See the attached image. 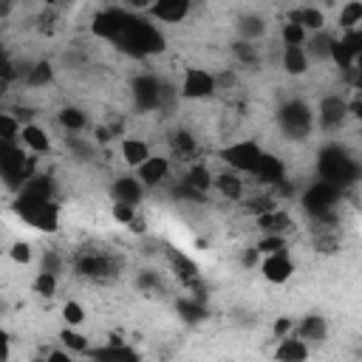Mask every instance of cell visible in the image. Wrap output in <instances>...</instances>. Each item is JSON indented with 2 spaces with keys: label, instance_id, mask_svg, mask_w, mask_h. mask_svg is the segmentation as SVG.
<instances>
[{
  "label": "cell",
  "instance_id": "6da1fadb",
  "mask_svg": "<svg viewBox=\"0 0 362 362\" xmlns=\"http://www.w3.org/2000/svg\"><path fill=\"white\" fill-rule=\"evenodd\" d=\"M119 45L133 51V54H156V51L164 48V37H161V31L153 23L127 14L122 37H119Z\"/></svg>",
  "mask_w": 362,
  "mask_h": 362
},
{
  "label": "cell",
  "instance_id": "7a4b0ae2",
  "mask_svg": "<svg viewBox=\"0 0 362 362\" xmlns=\"http://www.w3.org/2000/svg\"><path fill=\"white\" fill-rule=\"evenodd\" d=\"M14 209H17V215H20L28 226H34V229H40V232H57V229H59V206H57L54 201L31 198V195L20 192Z\"/></svg>",
  "mask_w": 362,
  "mask_h": 362
},
{
  "label": "cell",
  "instance_id": "3957f363",
  "mask_svg": "<svg viewBox=\"0 0 362 362\" xmlns=\"http://www.w3.org/2000/svg\"><path fill=\"white\" fill-rule=\"evenodd\" d=\"M314 122H317V116H314V110L303 99H288L277 110V124L283 127V133L288 139H305L311 133Z\"/></svg>",
  "mask_w": 362,
  "mask_h": 362
},
{
  "label": "cell",
  "instance_id": "277c9868",
  "mask_svg": "<svg viewBox=\"0 0 362 362\" xmlns=\"http://www.w3.org/2000/svg\"><path fill=\"white\" fill-rule=\"evenodd\" d=\"M218 156H221V161H223L229 170L255 175L257 167H260V158H263V147H260L255 139H238V141L226 144Z\"/></svg>",
  "mask_w": 362,
  "mask_h": 362
},
{
  "label": "cell",
  "instance_id": "5b68a950",
  "mask_svg": "<svg viewBox=\"0 0 362 362\" xmlns=\"http://www.w3.org/2000/svg\"><path fill=\"white\" fill-rule=\"evenodd\" d=\"M215 90H218L215 76H212L206 68H195V65L184 71L181 85H178V96H181V99H189V102L209 99V96H215Z\"/></svg>",
  "mask_w": 362,
  "mask_h": 362
},
{
  "label": "cell",
  "instance_id": "8992f818",
  "mask_svg": "<svg viewBox=\"0 0 362 362\" xmlns=\"http://www.w3.org/2000/svg\"><path fill=\"white\" fill-rule=\"evenodd\" d=\"M337 189L339 187H334V184H328V181H317V184H311L305 192H303V209L311 215V218H320V215H328V212H334V201H337Z\"/></svg>",
  "mask_w": 362,
  "mask_h": 362
},
{
  "label": "cell",
  "instance_id": "52a82bcc",
  "mask_svg": "<svg viewBox=\"0 0 362 362\" xmlns=\"http://www.w3.org/2000/svg\"><path fill=\"white\" fill-rule=\"evenodd\" d=\"M314 116H317V124H320L322 130H337V127H342L345 119L351 116V105H348L339 93H328V96L320 99Z\"/></svg>",
  "mask_w": 362,
  "mask_h": 362
},
{
  "label": "cell",
  "instance_id": "ba28073f",
  "mask_svg": "<svg viewBox=\"0 0 362 362\" xmlns=\"http://www.w3.org/2000/svg\"><path fill=\"white\" fill-rule=\"evenodd\" d=\"M294 272H297V266H294L288 252L286 255H266V257H260V277L266 283H272V286L288 283L294 277Z\"/></svg>",
  "mask_w": 362,
  "mask_h": 362
},
{
  "label": "cell",
  "instance_id": "9c48e42d",
  "mask_svg": "<svg viewBox=\"0 0 362 362\" xmlns=\"http://www.w3.org/2000/svg\"><path fill=\"white\" fill-rule=\"evenodd\" d=\"M144 189H147V187L136 178V173H133V175H119V178H113V184H110V198H113V204L139 206L141 198H144Z\"/></svg>",
  "mask_w": 362,
  "mask_h": 362
},
{
  "label": "cell",
  "instance_id": "30bf717a",
  "mask_svg": "<svg viewBox=\"0 0 362 362\" xmlns=\"http://www.w3.org/2000/svg\"><path fill=\"white\" fill-rule=\"evenodd\" d=\"M189 11H192L189 0H158V3L147 6L150 20H158V23H181V20H187Z\"/></svg>",
  "mask_w": 362,
  "mask_h": 362
},
{
  "label": "cell",
  "instance_id": "8fae6325",
  "mask_svg": "<svg viewBox=\"0 0 362 362\" xmlns=\"http://www.w3.org/2000/svg\"><path fill=\"white\" fill-rule=\"evenodd\" d=\"M119 156H122L124 167H130V170L136 173L153 153H150V144H147L144 139H139V136H124V139L119 141Z\"/></svg>",
  "mask_w": 362,
  "mask_h": 362
},
{
  "label": "cell",
  "instance_id": "7c38bea8",
  "mask_svg": "<svg viewBox=\"0 0 362 362\" xmlns=\"http://www.w3.org/2000/svg\"><path fill=\"white\" fill-rule=\"evenodd\" d=\"M170 158L167 156H150L139 170H136V178L150 189V187H158V184H164L167 181V175H170Z\"/></svg>",
  "mask_w": 362,
  "mask_h": 362
},
{
  "label": "cell",
  "instance_id": "4fadbf2b",
  "mask_svg": "<svg viewBox=\"0 0 362 362\" xmlns=\"http://www.w3.org/2000/svg\"><path fill=\"white\" fill-rule=\"evenodd\" d=\"M272 356H274V362H308L311 345L305 339H300L297 334H291L286 339H277V348Z\"/></svg>",
  "mask_w": 362,
  "mask_h": 362
},
{
  "label": "cell",
  "instance_id": "5bb4252c",
  "mask_svg": "<svg viewBox=\"0 0 362 362\" xmlns=\"http://www.w3.org/2000/svg\"><path fill=\"white\" fill-rule=\"evenodd\" d=\"M20 144H23L31 156H45V153H51V136H48V130L40 127V124H34V122H25V124H23Z\"/></svg>",
  "mask_w": 362,
  "mask_h": 362
},
{
  "label": "cell",
  "instance_id": "9a60e30c",
  "mask_svg": "<svg viewBox=\"0 0 362 362\" xmlns=\"http://www.w3.org/2000/svg\"><path fill=\"white\" fill-rule=\"evenodd\" d=\"M300 339H305L308 345H322L325 339H328V322H325V317H320V314H308V317H303L300 322H297V331H294Z\"/></svg>",
  "mask_w": 362,
  "mask_h": 362
},
{
  "label": "cell",
  "instance_id": "2e32d148",
  "mask_svg": "<svg viewBox=\"0 0 362 362\" xmlns=\"http://www.w3.org/2000/svg\"><path fill=\"white\" fill-rule=\"evenodd\" d=\"M215 189H218L226 201H240L243 192H246V181L240 178V173L223 170V173H215Z\"/></svg>",
  "mask_w": 362,
  "mask_h": 362
},
{
  "label": "cell",
  "instance_id": "e0dca14e",
  "mask_svg": "<svg viewBox=\"0 0 362 362\" xmlns=\"http://www.w3.org/2000/svg\"><path fill=\"white\" fill-rule=\"evenodd\" d=\"M184 184L195 192V195H204V192H209V189H215V173L204 164V161H198V164H192L189 170H187V178H184Z\"/></svg>",
  "mask_w": 362,
  "mask_h": 362
},
{
  "label": "cell",
  "instance_id": "ac0fdd59",
  "mask_svg": "<svg viewBox=\"0 0 362 362\" xmlns=\"http://www.w3.org/2000/svg\"><path fill=\"white\" fill-rule=\"evenodd\" d=\"M255 178H260L263 184H272V187H274V184H283V181H286V164H283V158H277V156H272V153H263Z\"/></svg>",
  "mask_w": 362,
  "mask_h": 362
},
{
  "label": "cell",
  "instance_id": "d6986e66",
  "mask_svg": "<svg viewBox=\"0 0 362 362\" xmlns=\"http://www.w3.org/2000/svg\"><path fill=\"white\" fill-rule=\"evenodd\" d=\"M76 272L85 277H105V274H110V260L99 252H82L76 257Z\"/></svg>",
  "mask_w": 362,
  "mask_h": 362
},
{
  "label": "cell",
  "instance_id": "ffe728a7",
  "mask_svg": "<svg viewBox=\"0 0 362 362\" xmlns=\"http://www.w3.org/2000/svg\"><path fill=\"white\" fill-rule=\"evenodd\" d=\"M288 20L300 23L308 34H320V31L325 28V14H322V8H317V6H300V8H294V11L288 14Z\"/></svg>",
  "mask_w": 362,
  "mask_h": 362
},
{
  "label": "cell",
  "instance_id": "44dd1931",
  "mask_svg": "<svg viewBox=\"0 0 362 362\" xmlns=\"http://www.w3.org/2000/svg\"><path fill=\"white\" fill-rule=\"evenodd\" d=\"M255 223H257V229H260L263 235H286V229L291 226V215L277 206V209H272V212L255 218Z\"/></svg>",
  "mask_w": 362,
  "mask_h": 362
},
{
  "label": "cell",
  "instance_id": "7402d4cb",
  "mask_svg": "<svg viewBox=\"0 0 362 362\" xmlns=\"http://www.w3.org/2000/svg\"><path fill=\"white\" fill-rule=\"evenodd\" d=\"M308 68H311V57H308L305 45L303 48H283V71L286 74L303 76V74H308Z\"/></svg>",
  "mask_w": 362,
  "mask_h": 362
},
{
  "label": "cell",
  "instance_id": "603a6c76",
  "mask_svg": "<svg viewBox=\"0 0 362 362\" xmlns=\"http://www.w3.org/2000/svg\"><path fill=\"white\" fill-rule=\"evenodd\" d=\"M136 102L141 107H158V102H161V85H158V79L139 76L136 79Z\"/></svg>",
  "mask_w": 362,
  "mask_h": 362
},
{
  "label": "cell",
  "instance_id": "cb8c5ba5",
  "mask_svg": "<svg viewBox=\"0 0 362 362\" xmlns=\"http://www.w3.org/2000/svg\"><path fill=\"white\" fill-rule=\"evenodd\" d=\"M308 37L311 34L300 23H294V20H286L280 25V42H283V48H303L308 42Z\"/></svg>",
  "mask_w": 362,
  "mask_h": 362
},
{
  "label": "cell",
  "instance_id": "d4e9b609",
  "mask_svg": "<svg viewBox=\"0 0 362 362\" xmlns=\"http://www.w3.org/2000/svg\"><path fill=\"white\" fill-rule=\"evenodd\" d=\"M337 25L342 31H354V28H362V3L359 0H348L345 6H339V14H337Z\"/></svg>",
  "mask_w": 362,
  "mask_h": 362
},
{
  "label": "cell",
  "instance_id": "484cf974",
  "mask_svg": "<svg viewBox=\"0 0 362 362\" xmlns=\"http://www.w3.org/2000/svg\"><path fill=\"white\" fill-rule=\"evenodd\" d=\"M57 119H59V124H62L68 133H79V130L88 127V113H85L82 107H74V105L62 107V110L57 113Z\"/></svg>",
  "mask_w": 362,
  "mask_h": 362
},
{
  "label": "cell",
  "instance_id": "4316f807",
  "mask_svg": "<svg viewBox=\"0 0 362 362\" xmlns=\"http://www.w3.org/2000/svg\"><path fill=\"white\" fill-rule=\"evenodd\" d=\"M59 342H62V348H65L68 354H88V351L93 348L85 334H79L76 328H68V325L59 331Z\"/></svg>",
  "mask_w": 362,
  "mask_h": 362
},
{
  "label": "cell",
  "instance_id": "83f0119b",
  "mask_svg": "<svg viewBox=\"0 0 362 362\" xmlns=\"http://www.w3.org/2000/svg\"><path fill=\"white\" fill-rule=\"evenodd\" d=\"M20 133H23V122L14 113H0V139L3 144H20Z\"/></svg>",
  "mask_w": 362,
  "mask_h": 362
},
{
  "label": "cell",
  "instance_id": "f1b7e54d",
  "mask_svg": "<svg viewBox=\"0 0 362 362\" xmlns=\"http://www.w3.org/2000/svg\"><path fill=\"white\" fill-rule=\"evenodd\" d=\"M331 45H334V37H328V34H314V37H308V42H305V51H308V57H317V59H328L331 62Z\"/></svg>",
  "mask_w": 362,
  "mask_h": 362
},
{
  "label": "cell",
  "instance_id": "f546056e",
  "mask_svg": "<svg viewBox=\"0 0 362 362\" xmlns=\"http://www.w3.org/2000/svg\"><path fill=\"white\" fill-rule=\"evenodd\" d=\"M255 249H257L260 257H266V255H286L288 252V240H286V235H263Z\"/></svg>",
  "mask_w": 362,
  "mask_h": 362
},
{
  "label": "cell",
  "instance_id": "4dcf8cb0",
  "mask_svg": "<svg viewBox=\"0 0 362 362\" xmlns=\"http://www.w3.org/2000/svg\"><path fill=\"white\" fill-rule=\"evenodd\" d=\"M170 147H173V153H175V156L187 158V156H192V153L198 150V141H195V136H192V133H187V130H178V133H173V139H170Z\"/></svg>",
  "mask_w": 362,
  "mask_h": 362
},
{
  "label": "cell",
  "instance_id": "1f68e13d",
  "mask_svg": "<svg viewBox=\"0 0 362 362\" xmlns=\"http://www.w3.org/2000/svg\"><path fill=\"white\" fill-rule=\"evenodd\" d=\"M51 79H54V68H51V62H37V65L25 68V82H28L31 88L48 85Z\"/></svg>",
  "mask_w": 362,
  "mask_h": 362
},
{
  "label": "cell",
  "instance_id": "d6a6232c",
  "mask_svg": "<svg viewBox=\"0 0 362 362\" xmlns=\"http://www.w3.org/2000/svg\"><path fill=\"white\" fill-rule=\"evenodd\" d=\"M62 320H65L68 328H79V325L88 320L85 305H82L79 300H68V303H62Z\"/></svg>",
  "mask_w": 362,
  "mask_h": 362
},
{
  "label": "cell",
  "instance_id": "836d02e7",
  "mask_svg": "<svg viewBox=\"0 0 362 362\" xmlns=\"http://www.w3.org/2000/svg\"><path fill=\"white\" fill-rule=\"evenodd\" d=\"M57 286H59L57 274H51V272H37V277H34V294H40V297H54V294H57Z\"/></svg>",
  "mask_w": 362,
  "mask_h": 362
},
{
  "label": "cell",
  "instance_id": "e575fe53",
  "mask_svg": "<svg viewBox=\"0 0 362 362\" xmlns=\"http://www.w3.org/2000/svg\"><path fill=\"white\" fill-rule=\"evenodd\" d=\"M8 257H11L17 266H28V263L34 260V249H31L28 240H14V243L8 246Z\"/></svg>",
  "mask_w": 362,
  "mask_h": 362
},
{
  "label": "cell",
  "instance_id": "d590c367",
  "mask_svg": "<svg viewBox=\"0 0 362 362\" xmlns=\"http://www.w3.org/2000/svg\"><path fill=\"white\" fill-rule=\"evenodd\" d=\"M297 331V320L294 317H277L274 322H272V337L274 339H286V337H291Z\"/></svg>",
  "mask_w": 362,
  "mask_h": 362
},
{
  "label": "cell",
  "instance_id": "8d00e7d4",
  "mask_svg": "<svg viewBox=\"0 0 362 362\" xmlns=\"http://www.w3.org/2000/svg\"><path fill=\"white\" fill-rule=\"evenodd\" d=\"M110 215H113L116 223L130 226V223L136 221V206H130V204H113V206H110Z\"/></svg>",
  "mask_w": 362,
  "mask_h": 362
},
{
  "label": "cell",
  "instance_id": "74e56055",
  "mask_svg": "<svg viewBox=\"0 0 362 362\" xmlns=\"http://www.w3.org/2000/svg\"><path fill=\"white\" fill-rule=\"evenodd\" d=\"M263 28H266V25H263L257 17H246V20L240 23V34H243V42H246V40L252 42L257 34H263Z\"/></svg>",
  "mask_w": 362,
  "mask_h": 362
},
{
  "label": "cell",
  "instance_id": "f35d334b",
  "mask_svg": "<svg viewBox=\"0 0 362 362\" xmlns=\"http://www.w3.org/2000/svg\"><path fill=\"white\" fill-rule=\"evenodd\" d=\"M235 54H238L243 62H252V59H255V45L240 40V42H235Z\"/></svg>",
  "mask_w": 362,
  "mask_h": 362
},
{
  "label": "cell",
  "instance_id": "ab89813d",
  "mask_svg": "<svg viewBox=\"0 0 362 362\" xmlns=\"http://www.w3.org/2000/svg\"><path fill=\"white\" fill-rule=\"evenodd\" d=\"M62 269V260L54 255V252H45V257H42V272H51V274H57Z\"/></svg>",
  "mask_w": 362,
  "mask_h": 362
},
{
  "label": "cell",
  "instance_id": "60d3db41",
  "mask_svg": "<svg viewBox=\"0 0 362 362\" xmlns=\"http://www.w3.org/2000/svg\"><path fill=\"white\" fill-rule=\"evenodd\" d=\"M314 246H317L320 252H334V249H337V240H334L331 235H317V238H314Z\"/></svg>",
  "mask_w": 362,
  "mask_h": 362
},
{
  "label": "cell",
  "instance_id": "b9f144b4",
  "mask_svg": "<svg viewBox=\"0 0 362 362\" xmlns=\"http://www.w3.org/2000/svg\"><path fill=\"white\" fill-rule=\"evenodd\" d=\"M45 362H76V359H74V356H71L68 351H51Z\"/></svg>",
  "mask_w": 362,
  "mask_h": 362
},
{
  "label": "cell",
  "instance_id": "7bdbcfd3",
  "mask_svg": "<svg viewBox=\"0 0 362 362\" xmlns=\"http://www.w3.org/2000/svg\"><path fill=\"white\" fill-rule=\"evenodd\" d=\"M127 229H130V232H136V235H144V232H147V223H144V218H139V215H136V221H133Z\"/></svg>",
  "mask_w": 362,
  "mask_h": 362
},
{
  "label": "cell",
  "instance_id": "ee69618b",
  "mask_svg": "<svg viewBox=\"0 0 362 362\" xmlns=\"http://www.w3.org/2000/svg\"><path fill=\"white\" fill-rule=\"evenodd\" d=\"M348 105H351V116L362 122V93L356 96V102H348Z\"/></svg>",
  "mask_w": 362,
  "mask_h": 362
},
{
  "label": "cell",
  "instance_id": "f6af8a7d",
  "mask_svg": "<svg viewBox=\"0 0 362 362\" xmlns=\"http://www.w3.org/2000/svg\"><path fill=\"white\" fill-rule=\"evenodd\" d=\"M354 71H359V74H362V54L356 57V62H354Z\"/></svg>",
  "mask_w": 362,
  "mask_h": 362
}]
</instances>
